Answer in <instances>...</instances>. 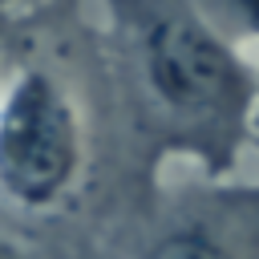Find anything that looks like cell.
I'll list each match as a JSON object with an SVG mask.
<instances>
[{"label":"cell","mask_w":259,"mask_h":259,"mask_svg":"<svg viewBox=\"0 0 259 259\" xmlns=\"http://www.w3.org/2000/svg\"><path fill=\"white\" fill-rule=\"evenodd\" d=\"M134 125L223 174L255 134L259 73L186 4H109Z\"/></svg>","instance_id":"cell-1"},{"label":"cell","mask_w":259,"mask_h":259,"mask_svg":"<svg viewBox=\"0 0 259 259\" xmlns=\"http://www.w3.org/2000/svg\"><path fill=\"white\" fill-rule=\"evenodd\" d=\"M85 170V121L45 65H12L0 121L4 194L24 210L57 206Z\"/></svg>","instance_id":"cell-2"},{"label":"cell","mask_w":259,"mask_h":259,"mask_svg":"<svg viewBox=\"0 0 259 259\" xmlns=\"http://www.w3.org/2000/svg\"><path fill=\"white\" fill-rule=\"evenodd\" d=\"M146 259H223V251L202 231H170L146 251Z\"/></svg>","instance_id":"cell-3"},{"label":"cell","mask_w":259,"mask_h":259,"mask_svg":"<svg viewBox=\"0 0 259 259\" xmlns=\"http://www.w3.org/2000/svg\"><path fill=\"white\" fill-rule=\"evenodd\" d=\"M255 138H259V117H255Z\"/></svg>","instance_id":"cell-4"}]
</instances>
